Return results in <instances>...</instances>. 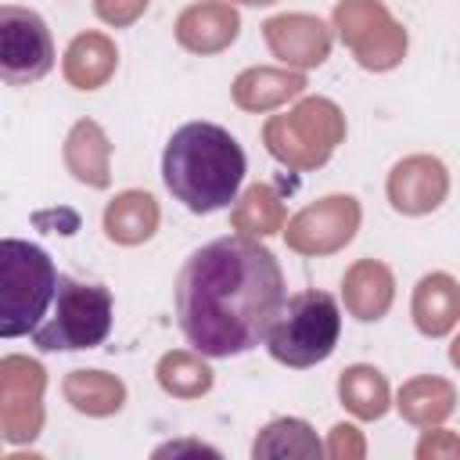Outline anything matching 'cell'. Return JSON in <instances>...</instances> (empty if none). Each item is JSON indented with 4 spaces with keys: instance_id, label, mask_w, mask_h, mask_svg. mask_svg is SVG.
<instances>
[{
    "instance_id": "cell-25",
    "label": "cell",
    "mask_w": 460,
    "mask_h": 460,
    "mask_svg": "<svg viewBox=\"0 0 460 460\" xmlns=\"http://www.w3.org/2000/svg\"><path fill=\"white\" fill-rule=\"evenodd\" d=\"M155 377H158L162 392L172 399H201L212 388V370L201 359V352H194V349L165 352L155 367Z\"/></svg>"
},
{
    "instance_id": "cell-31",
    "label": "cell",
    "mask_w": 460,
    "mask_h": 460,
    "mask_svg": "<svg viewBox=\"0 0 460 460\" xmlns=\"http://www.w3.org/2000/svg\"><path fill=\"white\" fill-rule=\"evenodd\" d=\"M449 363L460 370V334H456V338H453V345H449Z\"/></svg>"
},
{
    "instance_id": "cell-6",
    "label": "cell",
    "mask_w": 460,
    "mask_h": 460,
    "mask_svg": "<svg viewBox=\"0 0 460 460\" xmlns=\"http://www.w3.org/2000/svg\"><path fill=\"white\" fill-rule=\"evenodd\" d=\"M115 302L104 284H86L68 273L58 277V295L43 323L32 331L40 352H83L97 349L111 334Z\"/></svg>"
},
{
    "instance_id": "cell-32",
    "label": "cell",
    "mask_w": 460,
    "mask_h": 460,
    "mask_svg": "<svg viewBox=\"0 0 460 460\" xmlns=\"http://www.w3.org/2000/svg\"><path fill=\"white\" fill-rule=\"evenodd\" d=\"M226 4H248V7H270L277 0H226Z\"/></svg>"
},
{
    "instance_id": "cell-21",
    "label": "cell",
    "mask_w": 460,
    "mask_h": 460,
    "mask_svg": "<svg viewBox=\"0 0 460 460\" xmlns=\"http://www.w3.org/2000/svg\"><path fill=\"white\" fill-rule=\"evenodd\" d=\"M61 392H65L68 406L86 417H111L126 402V385L104 370H72L61 381Z\"/></svg>"
},
{
    "instance_id": "cell-11",
    "label": "cell",
    "mask_w": 460,
    "mask_h": 460,
    "mask_svg": "<svg viewBox=\"0 0 460 460\" xmlns=\"http://www.w3.org/2000/svg\"><path fill=\"white\" fill-rule=\"evenodd\" d=\"M262 40L270 47V54L277 61H284L288 68H320L331 58V43L334 32L323 18L305 14V11H291V14H273L262 22Z\"/></svg>"
},
{
    "instance_id": "cell-28",
    "label": "cell",
    "mask_w": 460,
    "mask_h": 460,
    "mask_svg": "<svg viewBox=\"0 0 460 460\" xmlns=\"http://www.w3.org/2000/svg\"><path fill=\"white\" fill-rule=\"evenodd\" d=\"M460 460V435L446 431V428H435V431H424V438L417 442V460Z\"/></svg>"
},
{
    "instance_id": "cell-29",
    "label": "cell",
    "mask_w": 460,
    "mask_h": 460,
    "mask_svg": "<svg viewBox=\"0 0 460 460\" xmlns=\"http://www.w3.org/2000/svg\"><path fill=\"white\" fill-rule=\"evenodd\" d=\"M32 223L47 234H75L79 230V216L72 208H50V212H36Z\"/></svg>"
},
{
    "instance_id": "cell-10",
    "label": "cell",
    "mask_w": 460,
    "mask_h": 460,
    "mask_svg": "<svg viewBox=\"0 0 460 460\" xmlns=\"http://www.w3.org/2000/svg\"><path fill=\"white\" fill-rule=\"evenodd\" d=\"M43 388L47 370L29 356H4L0 359V428L4 438L32 442L43 428Z\"/></svg>"
},
{
    "instance_id": "cell-7",
    "label": "cell",
    "mask_w": 460,
    "mask_h": 460,
    "mask_svg": "<svg viewBox=\"0 0 460 460\" xmlns=\"http://www.w3.org/2000/svg\"><path fill=\"white\" fill-rule=\"evenodd\" d=\"M331 22L367 72H388L406 58V29L381 0H338Z\"/></svg>"
},
{
    "instance_id": "cell-5",
    "label": "cell",
    "mask_w": 460,
    "mask_h": 460,
    "mask_svg": "<svg viewBox=\"0 0 460 460\" xmlns=\"http://www.w3.org/2000/svg\"><path fill=\"white\" fill-rule=\"evenodd\" d=\"M345 140V115L331 97H302L284 115H270L262 126L266 151L291 172H313L331 162Z\"/></svg>"
},
{
    "instance_id": "cell-24",
    "label": "cell",
    "mask_w": 460,
    "mask_h": 460,
    "mask_svg": "<svg viewBox=\"0 0 460 460\" xmlns=\"http://www.w3.org/2000/svg\"><path fill=\"white\" fill-rule=\"evenodd\" d=\"M327 449L320 446L316 431L298 420V417H277L270 420L255 442H252V456L262 460V456H302V460H320Z\"/></svg>"
},
{
    "instance_id": "cell-2",
    "label": "cell",
    "mask_w": 460,
    "mask_h": 460,
    "mask_svg": "<svg viewBox=\"0 0 460 460\" xmlns=\"http://www.w3.org/2000/svg\"><path fill=\"white\" fill-rule=\"evenodd\" d=\"M244 151L237 137L216 122H183L162 151L165 190L194 216H212L237 201L244 180Z\"/></svg>"
},
{
    "instance_id": "cell-27",
    "label": "cell",
    "mask_w": 460,
    "mask_h": 460,
    "mask_svg": "<svg viewBox=\"0 0 460 460\" xmlns=\"http://www.w3.org/2000/svg\"><path fill=\"white\" fill-rule=\"evenodd\" d=\"M323 449H327L331 460H359L367 453V442H363V435L352 424H334Z\"/></svg>"
},
{
    "instance_id": "cell-12",
    "label": "cell",
    "mask_w": 460,
    "mask_h": 460,
    "mask_svg": "<svg viewBox=\"0 0 460 460\" xmlns=\"http://www.w3.org/2000/svg\"><path fill=\"white\" fill-rule=\"evenodd\" d=\"M385 190L399 216H428L449 198V172L435 155H410L392 165Z\"/></svg>"
},
{
    "instance_id": "cell-17",
    "label": "cell",
    "mask_w": 460,
    "mask_h": 460,
    "mask_svg": "<svg viewBox=\"0 0 460 460\" xmlns=\"http://www.w3.org/2000/svg\"><path fill=\"white\" fill-rule=\"evenodd\" d=\"M61 155H65V169L79 183H86L93 190H104L111 183V140L93 119H79L68 129Z\"/></svg>"
},
{
    "instance_id": "cell-4",
    "label": "cell",
    "mask_w": 460,
    "mask_h": 460,
    "mask_svg": "<svg viewBox=\"0 0 460 460\" xmlns=\"http://www.w3.org/2000/svg\"><path fill=\"white\" fill-rule=\"evenodd\" d=\"M338 338H341V309L334 295L313 288L284 298L280 313L266 331V349L277 363L291 370H305L331 359Z\"/></svg>"
},
{
    "instance_id": "cell-30",
    "label": "cell",
    "mask_w": 460,
    "mask_h": 460,
    "mask_svg": "<svg viewBox=\"0 0 460 460\" xmlns=\"http://www.w3.org/2000/svg\"><path fill=\"white\" fill-rule=\"evenodd\" d=\"M183 453H208V456H219V449H212V446H205V442H165V446H158L155 449V456H183Z\"/></svg>"
},
{
    "instance_id": "cell-20",
    "label": "cell",
    "mask_w": 460,
    "mask_h": 460,
    "mask_svg": "<svg viewBox=\"0 0 460 460\" xmlns=\"http://www.w3.org/2000/svg\"><path fill=\"white\" fill-rule=\"evenodd\" d=\"M395 410L402 413V420H410L417 428H435L456 410V388L446 377L420 374L399 388Z\"/></svg>"
},
{
    "instance_id": "cell-9",
    "label": "cell",
    "mask_w": 460,
    "mask_h": 460,
    "mask_svg": "<svg viewBox=\"0 0 460 460\" xmlns=\"http://www.w3.org/2000/svg\"><path fill=\"white\" fill-rule=\"evenodd\" d=\"M363 208L352 194H327L284 223V241L298 255H334L359 230Z\"/></svg>"
},
{
    "instance_id": "cell-8",
    "label": "cell",
    "mask_w": 460,
    "mask_h": 460,
    "mask_svg": "<svg viewBox=\"0 0 460 460\" xmlns=\"http://www.w3.org/2000/svg\"><path fill=\"white\" fill-rule=\"evenodd\" d=\"M54 68V43L47 22L18 4L0 7V79L7 86L40 83Z\"/></svg>"
},
{
    "instance_id": "cell-3",
    "label": "cell",
    "mask_w": 460,
    "mask_h": 460,
    "mask_svg": "<svg viewBox=\"0 0 460 460\" xmlns=\"http://www.w3.org/2000/svg\"><path fill=\"white\" fill-rule=\"evenodd\" d=\"M58 270L40 244L22 237L0 241V334L22 338L32 334L54 305Z\"/></svg>"
},
{
    "instance_id": "cell-1",
    "label": "cell",
    "mask_w": 460,
    "mask_h": 460,
    "mask_svg": "<svg viewBox=\"0 0 460 460\" xmlns=\"http://www.w3.org/2000/svg\"><path fill=\"white\" fill-rule=\"evenodd\" d=\"M172 298L187 345L208 359H230L266 341L288 295L277 255L259 237L230 234L187 255Z\"/></svg>"
},
{
    "instance_id": "cell-14",
    "label": "cell",
    "mask_w": 460,
    "mask_h": 460,
    "mask_svg": "<svg viewBox=\"0 0 460 460\" xmlns=\"http://www.w3.org/2000/svg\"><path fill=\"white\" fill-rule=\"evenodd\" d=\"M395 298V277L377 259H356L341 277V302L359 323H377Z\"/></svg>"
},
{
    "instance_id": "cell-13",
    "label": "cell",
    "mask_w": 460,
    "mask_h": 460,
    "mask_svg": "<svg viewBox=\"0 0 460 460\" xmlns=\"http://www.w3.org/2000/svg\"><path fill=\"white\" fill-rule=\"evenodd\" d=\"M176 43L190 54H219L241 32V14L226 0H198L176 14Z\"/></svg>"
},
{
    "instance_id": "cell-22",
    "label": "cell",
    "mask_w": 460,
    "mask_h": 460,
    "mask_svg": "<svg viewBox=\"0 0 460 460\" xmlns=\"http://www.w3.org/2000/svg\"><path fill=\"white\" fill-rule=\"evenodd\" d=\"M338 399L359 420H381L392 406V392H388L385 374L377 367H367V363H352V367L341 370Z\"/></svg>"
},
{
    "instance_id": "cell-16",
    "label": "cell",
    "mask_w": 460,
    "mask_h": 460,
    "mask_svg": "<svg viewBox=\"0 0 460 460\" xmlns=\"http://www.w3.org/2000/svg\"><path fill=\"white\" fill-rule=\"evenodd\" d=\"M410 313L424 338H446L460 323V284L449 273H424L413 288Z\"/></svg>"
},
{
    "instance_id": "cell-19",
    "label": "cell",
    "mask_w": 460,
    "mask_h": 460,
    "mask_svg": "<svg viewBox=\"0 0 460 460\" xmlns=\"http://www.w3.org/2000/svg\"><path fill=\"white\" fill-rule=\"evenodd\" d=\"M115 65L119 50L104 32H79L65 50L61 72L75 90H101L115 75Z\"/></svg>"
},
{
    "instance_id": "cell-15",
    "label": "cell",
    "mask_w": 460,
    "mask_h": 460,
    "mask_svg": "<svg viewBox=\"0 0 460 460\" xmlns=\"http://www.w3.org/2000/svg\"><path fill=\"white\" fill-rule=\"evenodd\" d=\"M305 90V75L298 68H273V65H255V68H244L234 86H230V97L241 111H273L295 97H302Z\"/></svg>"
},
{
    "instance_id": "cell-26",
    "label": "cell",
    "mask_w": 460,
    "mask_h": 460,
    "mask_svg": "<svg viewBox=\"0 0 460 460\" xmlns=\"http://www.w3.org/2000/svg\"><path fill=\"white\" fill-rule=\"evenodd\" d=\"M147 4L151 0H93V14L111 29H126L147 11Z\"/></svg>"
},
{
    "instance_id": "cell-23",
    "label": "cell",
    "mask_w": 460,
    "mask_h": 460,
    "mask_svg": "<svg viewBox=\"0 0 460 460\" xmlns=\"http://www.w3.org/2000/svg\"><path fill=\"white\" fill-rule=\"evenodd\" d=\"M284 223H288L284 201L270 183H252L230 208V226L237 234H248V237H259V241L284 230Z\"/></svg>"
},
{
    "instance_id": "cell-18",
    "label": "cell",
    "mask_w": 460,
    "mask_h": 460,
    "mask_svg": "<svg viewBox=\"0 0 460 460\" xmlns=\"http://www.w3.org/2000/svg\"><path fill=\"white\" fill-rule=\"evenodd\" d=\"M158 219H162V212H158L155 194L137 190V187L119 190L104 208V237L122 244V248H137V244L155 237Z\"/></svg>"
}]
</instances>
